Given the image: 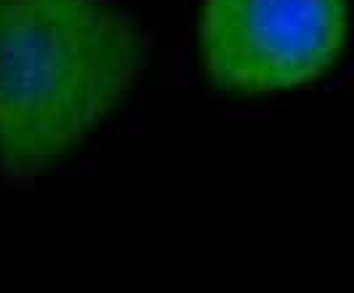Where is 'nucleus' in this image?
<instances>
[{"instance_id": "f257e3e1", "label": "nucleus", "mask_w": 354, "mask_h": 293, "mask_svg": "<svg viewBox=\"0 0 354 293\" xmlns=\"http://www.w3.org/2000/svg\"><path fill=\"white\" fill-rule=\"evenodd\" d=\"M142 46L106 0H0V163L43 171L133 88Z\"/></svg>"}, {"instance_id": "f03ea898", "label": "nucleus", "mask_w": 354, "mask_h": 293, "mask_svg": "<svg viewBox=\"0 0 354 293\" xmlns=\"http://www.w3.org/2000/svg\"><path fill=\"white\" fill-rule=\"evenodd\" d=\"M346 40L344 0H205L203 67L240 96L317 80Z\"/></svg>"}]
</instances>
